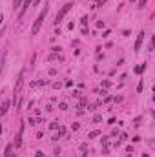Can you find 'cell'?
<instances>
[{
    "mask_svg": "<svg viewBox=\"0 0 155 157\" xmlns=\"http://www.w3.org/2000/svg\"><path fill=\"white\" fill-rule=\"evenodd\" d=\"M153 91H155V86H153Z\"/></svg>",
    "mask_w": 155,
    "mask_h": 157,
    "instance_id": "27",
    "label": "cell"
},
{
    "mask_svg": "<svg viewBox=\"0 0 155 157\" xmlns=\"http://www.w3.org/2000/svg\"><path fill=\"white\" fill-rule=\"evenodd\" d=\"M48 73H49V75H51V77H55V75H57V70H55V68H51V70H49Z\"/></svg>",
    "mask_w": 155,
    "mask_h": 157,
    "instance_id": "17",
    "label": "cell"
},
{
    "mask_svg": "<svg viewBox=\"0 0 155 157\" xmlns=\"http://www.w3.org/2000/svg\"><path fill=\"white\" fill-rule=\"evenodd\" d=\"M71 9H73V4H71V2H66V4H64V6L60 7V11L57 13V17H55V24H60L62 18L66 17V15L71 11Z\"/></svg>",
    "mask_w": 155,
    "mask_h": 157,
    "instance_id": "3",
    "label": "cell"
},
{
    "mask_svg": "<svg viewBox=\"0 0 155 157\" xmlns=\"http://www.w3.org/2000/svg\"><path fill=\"white\" fill-rule=\"evenodd\" d=\"M44 84H48V81H35V82H31V86H44Z\"/></svg>",
    "mask_w": 155,
    "mask_h": 157,
    "instance_id": "10",
    "label": "cell"
},
{
    "mask_svg": "<svg viewBox=\"0 0 155 157\" xmlns=\"http://www.w3.org/2000/svg\"><path fill=\"white\" fill-rule=\"evenodd\" d=\"M22 4H24V0H15V2H13V7L17 9L18 6H22Z\"/></svg>",
    "mask_w": 155,
    "mask_h": 157,
    "instance_id": "12",
    "label": "cell"
},
{
    "mask_svg": "<svg viewBox=\"0 0 155 157\" xmlns=\"http://www.w3.org/2000/svg\"><path fill=\"white\" fill-rule=\"evenodd\" d=\"M22 132H24V124H20V130H18V134H17V137H15V146H22Z\"/></svg>",
    "mask_w": 155,
    "mask_h": 157,
    "instance_id": "6",
    "label": "cell"
},
{
    "mask_svg": "<svg viewBox=\"0 0 155 157\" xmlns=\"http://www.w3.org/2000/svg\"><path fill=\"white\" fill-rule=\"evenodd\" d=\"M102 86H104V88H109V86H111V82H109V81H104Z\"/></svg>",
    "mask_w": 155,
    "mask_h": 157,
    "instance_id": "20",
    "label": "cell"
},
{
    "mask_svg": "<svg viewBox=\"0 0 155 157\" xmlns=\"http://www.w3.org/2000/svg\"><path fill=\"white\" fill-rule=\"evenodd\" d=\"M152 117H153V119H155V110H152Z\"/></svg>",
    "mask_w": 155,
    "mask_h": 157,
    "instance_id": "24",
    "label": "cell"
},
{
    "mask_svg": "<svg viewBox=\"0 0 155 157\" xmlns=\"http://www.w3.org/2000/svg\"><path fill=\"white\" fill-rule=\"evenodd\" d=\"M142 40H144V31H139V35H137V40H135V46H133V50H135V51H139V50H141V46H142Z\"/></svg>",
    "mask_w": 155,
    "mask_h": 157,
    "instance_id": "5",
    "label": "cell"
},
{
    "mask_svg": "<svg viewBox=\"0 0 155 157\" xmlns=\"http://www.w3.org/2000/svg\"><path fill=\"white\" fill-rule=\"evenodd\" d=\"M141 121H142V117H137V119L133 121V124H135V126H139V124H141Z\"/></svg>",
    "mask_w": 155,
    "mask_h": 157,
    "instance_id": "14",
    "label": "cell"
},
{
    "mask_svg": "<svg viewBox=\"0 0 155 157\" xmlns=\"http://www.w3.org/2000/svg\"><path fill=\"white\" fill-rule=\"evenodd\" d=\"M81 22H82V26L86 28V24H88V17H82V18H81Z\"/></svg>",
    "mask_w": 155,
    "mask_h": 157,
    "instance_id": "16",
    "label": "cell"
},
{
    "mask_svg": "<svg viewBox=\"0 0 155 157\" xmlns=\"http://www.w3.org/2000/svg\"><path fill=\"white\" fill-rule=\"evenodd\" d=\"M9 106H11V101H7V99H6V101L2 102V110H0V115H2V117L9 111Z\"/></svg>",
    "mask_w": 155,
    "mask_h": 157,
    "instance_id": "7",
    "label": "cell"
},
{
    "mask_svg": "<svg viewBox=\"0 0 155 157\" xmlns=\"http://www.w3.org/2000/svg\"><path fill=\"white\" fill-rule=\"evenodd\" d=\"M93 122H101V115H95L93 117Z\"/></svg>",
    "mask_w": 155,
    "mask_h": 157,
    "instance_id": "22",
    "label": "cell"
},
{
    "mask_svg": "<svg viewBox=\"0 0 155 157\" xmlns=\"http://www.w3.org/2000/svg\"><path fill=\"white\" fill-rule=\"evenodd\" d=\"M7 157H17V155H15V154H11V155H7Z\"/></svg>",
    "mask_w": 155,
    "mask_h": 157,
    "instance_id": "25",
    "label": "cell"
},
{
    "mask_svg": "<svg viewBox=\"0 0 155 157\" xmlns=\"http://www.w3.org/2000/svg\"><path fill=\"white\" fill-rule=\"evenodd\" d=\"M48 13H49V4H44V9H42L40 13H38L37 20H35V24H33V28H31V35H37V33L40 31V28H42V24H44V20H46Z\"/></svg>",
    "mask_w": 155,
    "mask_h": 157,
    "instance_id": "1",
    "label": "cell"
},
{
    "mask_svg": "<svg viewBox=\"0 0 155 157\" xmlns=\"http://www.w3.org/2000/svg\"><path fill=\"white\" fill-rule=\"evenodd\" d=\"M144 70H146V62H142V64H141V66H137V68H135V70H133V71H135V73H137V75H141V73H142Z\"/></svg>",
    "mask_w": 155,
    "mask_h": 157,
    "instance_id": "8",
    "label": "cell"
},
{
    "mask_svg": "<svg viewBox=\"0 0 155 157\" xmlns=\"http://www.w3.org/2000/svg\"><path fill=\"white\" fill-rule=\"evenodd\" d=\"M139 9H144L146 7V0H141V2H139V6H137Z\"/></svg>",
    "mask_w": 155,
    "mask_h": 157,
    "instance_id": "13",
    "label": "cell"
},
{
    "mask_svg": "<svg viewBox=\"0 0 155 157\" xmlns=\"http://www.w3.org/2000/svg\"><path fill=\"white\" fill-rule=\"evenodd\" d=\"M31 4H35V0H24V4H22V7H20V13H18V20H22V18H24V15H26V11L29 9Z\"/></svg>",
    "mask_w": 155,
    "mask_h": 157,
    "instance_id": "4",
    "label": "cell"
},
{
    "mask_svg": "<svg viewBox=\"0 0 155 157\" xmlns=\"http://www.w3.org/2000/svg\"><path fill=\"white\" fill-rule=\"evenodd\" d=\"M104 2H106V0H95V4H97V6H95V7H99V6H102V4Z\"/></svg>",
    "mask_w": 155,
    "mask_h": 157,
    "instance_id": "19",
    "label": "cell"
},
{
    "mask_svg": "<svg viewBox=\"0 0 155 157\" xmlns=\"http://www.w3.org/2000/svg\"><path fill=\"white\" fill-rule=\"evenodd\" d=\"M152 143H153V144H155V141H152Z\"/></svg>",
    "mask_w": 155,
    "mask_h": 157,
    "instance_id": "26",
    "label": "cell"
},
{
    "mask_svg": "<svg viewBox=\"0 0 155 157\" xmlns=\"http://www.w3.org/2000/svg\"><path fill=\"white\" fill-rule=\"evenodd\" d=\"M142 88H144V82L141 81V82H139V86H137V90H139V91H142Z\"/></svg>",
    "mask_w": 155,
    "mask_h": 157,
    "instance_id": "21",
    "label": "cell"
},
{
    "mask_svg": "<svg viewBox=\"0 0 155 157\" xmlns=\"http://www.w3.org/2000/svg\"><path fill=\"white\" fill-rule=\"evenodd\" d=\"M35 157H44V154H42V152H37V154H35Z\"/></svg>",
    "mask_w": 155,
    "mask_h": 157,
    "instance_id": "23",
    "label": "cell"
},
{
    "mask_svg": "<svg viewBox=\"0 0 155 157\" xmlns=\"http://www.w3.org/2000/svg\"><path fill=\"white\" fill-rule=\"evenodd\" d=\"M24 77H26V68L18 73L17 84H15V90H13V102H15V104L18 102V95H20V90H22V86H24Z\"/></svg>",
    "mask_w": 155,
    "mask_h": 157,
    "instance_id": "2",
    "label": "cell"
},
{
    "mask_svg": "<svg viewBox=\"0 0 155 157\" xmlns=\"http://www.w3.org/2000/svg\"><path fill=\"white\" fill-rule=\"evenodd\" d=\"M132 2H135V0H132Z\"/></svg>",
    "mask_w": 155,
    "mask_h": 157,
    "instance_id": "28",
    "label": "cell"
},
{
    "mask_svg": "<svg viewBox=\"0 0 155 157\" xmlns=\"http://www.w3.org/2000/svg\"><path fill=\"white\" fill-rule=\"evenodd\" d=\"M64 134H66V130H64L62 126H60V128H58V134L53 137V141H57V139H60V137H64Z\"/></svg>",
    "mask_w": 155,
    "mask_h": 157,
    "instance_id": "9",
    "label": "cell"
},
{
    "mask_svg": "<svg viewBox=\"0 0 155 157\" xmlns=\"http://www.w3.org/2000/svg\"><path fill=\"white\" fill-rule=\"evenodd\" d=\"M155 50V35H152V40H150V51Z\"/></svg>",
    "mask_w": 155,
    "mask_h": 157,
    "instance_id": "11",
    "label": "cell"
},
{
    "mask_svg": "<svg viewBox=\"0 0 155 157\" xmlns=\"http://www.w3.org/2000/svg\"><path fill=\"white\" fill-rule=\"evenodd\" d=\"M99 134H101V132H97V130H95V132H91V134H88V137H97Z\"/></svg>",
    "mask_w": 155,
    "mask_h": 157,
    "instance_id": "18",
    "label": "cell"
},
{
    "mask_svg": "<svg viewBox=\"0 0 155 157\" xmlns=\"http://www.w3.org/2000/svg\"><path fill=\"white\" fill-rule=\"evenodd\" d=\"M49 128H51V130H57V128H58V122H51V124H49Z\"/></svg>",
    "mask_w": 155,
    "mask_h": 157,
    "instance_id": "15",
    "label": "cell"
}]
</instances>
